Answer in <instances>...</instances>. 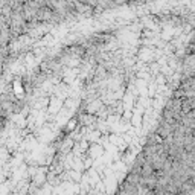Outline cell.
<instances>
[{"label": "cell", "mask_w": 195, "mask_h": 195, "mask_svg": "<svg viewBox=\"0 0 195 195\" xmlns=\"http://www.w3.org/2000/svg\"><path fill=\"white\" fill-rule=\"evenodd\" d=\"M90 152H92V157L95 159L96 155L98 157H101V155L104 154V148L101 146V145H93L92 148H90Z\"/></svg>", "instance_id": "1"}]
</instances>
